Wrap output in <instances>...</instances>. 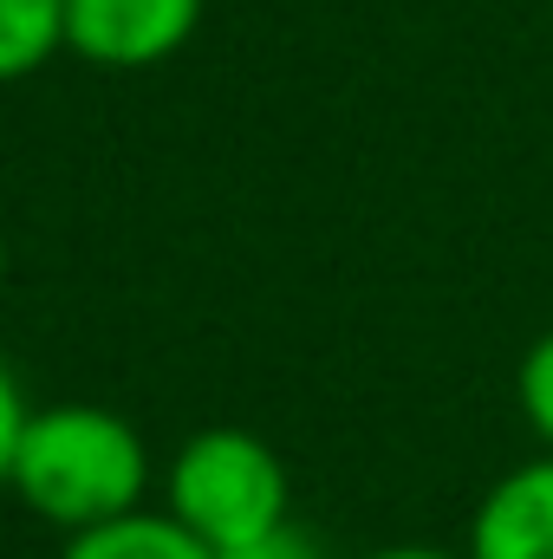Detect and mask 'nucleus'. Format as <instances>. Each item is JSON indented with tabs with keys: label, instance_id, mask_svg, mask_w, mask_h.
<instances>
[{
	"label": "nucleus",
	"instance_id": "f257e3e1",
	"mask_svg": "<svg viewBox=\"0 0 553 559\" xmlns=\"http://www.w3.org/2000/svg\"><path fill=\"white\" fill-rule=\"evenodd\" d=\"M46 527L79 534L118 521L150 495V449L131 417L105 404H46L26 417L13 481H7Z\"/></svg>",
	"mask_w": 553,
	"mask_h": 559
},
{
	"label": "nucleus",
	"instance_id": "f03ea898",
	"mask_svg": "<svg viewBox=\"0 0 553 559\" xmlns=\"http://www.w3.org/2000/svg\"><path fill=\"white\" fill-rule=\"evenodd\" d=\"M163 508L209 547V554H235L261 534L286 527L293 514V481L274 442H261L255 429H196L169 468H163Z\"/></svg>",
	"mask_w": 553,
	"mask_h": 559
},
{
	"label": "nucleus",
	"instance_id": "7ed1b4c3",
	"mask_svg": "<svg viewBox=\"0 0 553 559\" xmlns=\"http://www.w3.org/2000/svg\"><path fill=\"white\" fill-rule=\"evenodd\" d=\"M202 26V0H66V52L105 72L176 59Z\"/></svg>",
	"mask_w": 553,
	"mask_h": 559
},
{
	"label": "nucleus",
	"instance_id": "20e7f679",
	"mask_svg": "<svg viewBox=\"0 0 553 559\" xmlns=\"http://www.w3.org/2000/svg\"><path fill=\"white\" fill-rule=\"evenodd\" d=\"M469 559H553V449L508 468L469 514Z\"/></svg>",
	"mask_w": 553,
	"mask_h": 559
},
{
	"label": "nucleus",
	"instance_id": "39448f33",
	"mask_svg": "<svg viewBox=\"0 0 553 559\" xmlns=\"http://www.w3.org/2000/svg\"><path fill=\"white\" fill-rule=\"evenodd\" d=\"M59 559H215L169 508H131L118 521L66 534Z\"/></svg>",
	"mask_w": 553,
	"mask_h": 559
},
{
	"label": "nucleus",
	"instance_id": "423d86ee",
	"mask_svg": "<svg viewBox=\"0 0 553 559\" xmlns=\"http://www.w3.org/2000/svg\"><path fill=\"white\" fill-rule=\"evenodd\" d=\"M66 52V0H0V85Z\"/></svg>",
	"mask_w": 553,
	"mask_h": 559
},
{
	"label": "nucleus",
	"instance_id": "0eeeda50",
	"mask_svg": "<svg viewBox=\"0 0 553 559\" xmlns=\"http://www.w3.org/2000/svg\"><path fill=\"white\" fill-rule=\"evenodd\" d=\"M515 404H521V423L541 436V449H553V332H541L515 371Z\"/></svg>",
	"mask_w": 553,
	"mask_h": 559
},
{
	"label": "nucleus",
	"instance_id": "6e6552de",
	"mask_svg": "<svg viewBox=\"0 0 553 559\" xmlns=\"http://www.w3.org/2000/svg\"><path fill=\"white\" fill-rule=\"evenodd\" d=\"M26 417H33V404H26V391H20V378L0 365V488L13 481V455H20V436H26Z\"/></svg>",
	"mask_w": 553,
	"mask_h": 559
},
{
	"label": "nucleus",
	"instance_id": "1a4fd4ad",
	"mask_svg": "<svg viewBox=\"0 0 553 559\" xmlns=\"http://www.w3.org/2000/svg\"><path fill=\"white\" fill-rule=\"evenodd\" d=\"M215 559H326V547L286 521L274 534H261V540H248V547H235V554H215Z\"/></svg>",
	"mask_w": 553,
	"mask_h": 559
},
{
	"label": "nucleus",
	"instance_id": "9d476101",
	"mask_svg": "<svg viewBox=\"0 0 553 559\" xmlns=\"http://www.w3.org/2000/svg\"><path fill=\"white\" fill-rule=\"evenodd\" d=\"M365 559H469V554H443V547H378Z\"/></svg>",
	"mask_w": 553,
	"mask_h": 559
},
{
	"label": "nucleus",
	"instance_id": "9b49d317",
	"mask_svg": "<svg viewBox=\"0 0 553 559\" xmlns=\"http://www.w3.org/2000/svg\"><path fill=\"white\" fill-rule=\"evenodd\" d=\"M0 280H7V241H0Z\"/></svg>",
	"mask_w": 553,
	"mask_h": 559
}]
</instances>
